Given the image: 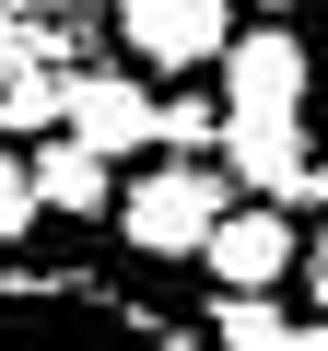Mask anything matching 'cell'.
<instances>
[{"mask_svg":"<svg viewBox=\"0 0 328 351\" xmlns=\"http://www.w3.org/2000/svg\"><path fill=\"white\" fill-rule=\"evenodd\" d=\"M223 176L246 199H305V176H316V141H305V117H223Z\"/></svg>","mask_w":328,"mask_h":351,"instance_id":"8992f818","label":"cell"},{"mask_svg":"<svg viewBox=\"0 0 328 351\" xmlns=\"http://www.w3.org/2000/svg\"><path fill=\"white\" fill-rule=\"evenodd\" d=\"M24 71H47V59H36V36H24L12 12H0V82H24Z\"/></svg>","mask_w":328,"mask_h":351,"instance_id":"4fadbf2b","label":"cell"},{"mask_svg":"<svg viewBox=\"0 0 328 351\" xmlns=\"http://www.w3.org/2000/svg\"><path fill=\"white\" fill-rule=\"evenodd\" d=\"M258 12H293V0H258Z\"/></svg>","mask_w":328,"mask_h":351,"instance_id":"ac0fdd59","label":"cell"},{"mask_svg":"<svg viewBox=\"0 0 328 351\" xmlns=\"http://www.w3.org/2000/svg\"><path fill=\"white\" fill-rule=\"evenodd\" d=\"M293 328L305 316H281L270 293H223L211 304V351H293Z\"/></svg>","mask_w":328,"mask_h":351,"instance_id":"9c48e42d","label":"cell"},{"mask_svg":"<svg viewBox=\"0 0 328 351\" xmlns=\"http://www.w3.org/2000/svg\"><path fill=\"white\" fill-rule=\"evenodd\" d=\"M223 117H305V94H316V59H305V36L293 24H246V36H223Z\"/></svg>","mask_w":328,"mask_h":351,"instance_id":"3957f363","label":"cell"},{"mask_svg":"<svg viewBox=\"0 0 328 351\" xmlns=\"http://www.w3.org/2000/svg\"><path fill=\"white\" fill-rule=\"evenodd\" d=\"M71 117V71H24V82H0V129L12 141H47Z\"/></svg>","mask_w":328,"mask_h":351,"instance_id":"30bf717a","label":"cell"},{"mask_svg":"<svg viewBox=\"0 0 328 351\" xmlns=\"http://www.w3.org/2000/svg\"><path fill=\"white\" fill-rule=\"evenodd\" d=\"M0 351H211L94 269H0Z\"/></svg>","mask_w":328,"mask_h":351,"instance_id":"6da1fadb","label":"cell"},{"mask_svg":"<svg viewBox=\"0 0 328 351\" xmlns=\"http://www.w3.org/2000/svg\"><path fill=\"white\" fill-rule=\"evenodd\" d=\"M47 12H82V0H47Z\"/></svg>","mask_w":328,"mask_h":351,"instance_id":"e0dca14e","label":"cell"},{"mask_svg":"<svg viewBox=\"0 0 328 351\" xmlns=\"http://www.w3.org/2000/svg\"><path fill=\"white\" fill-rule=\"evenodd\" d=\"M305 293H316V316H328V234L305 246Z\"/></svg>","mask_w":328,"mask_h":351,"instance_id":"5bb4252c","label":"cell"},{"mask_svg":"<svg viewBox=\"0 0 328 351\" xmlns=\"http://www.w3.org/2000/svg\"><path fill=\"white\" fill-rule=\"evenodd\" d=\"M200 258H211V281H223V293H270L281 269H305V234H293V211H281V199H235V211L211 223V246H200Z\"/></svg>","mask_w":328,"mask_h":351,"instance_id":"5b68a950","label":"cell"},{"mask_svg":"<svg viewBox=\"0 0 328 351\" xmlns=\"http://www.w3.org/2000/svg\"><path fill=\"white\" fill-rule=\"evenodd\" d=\"M152 152H223V106H200V94H164V129H152Z\"/></svg>","mask_w":328,"mask_h":351,"instance_id":"8fae6325","label":"cell"},{"mask_svg":"<svg viewBox=\"0 0 328 351\" xmlns=\"http://www.w3.org/2000/svg\"><path fill=\"white\" fill-rule=\"evenodd\" d=\"M305 211H328V152H316V176H305Z\"/></svg>","mask_w":328,"mask_h":351,"instance_id":"9a60e30c","label":"cell"},{"mask_svg":"<svg viewBox=\"0 0 328 351\" xmlns=\"http://www.w3.org/2000/svg\"><path fill=\"white\" fill-rule=\"evenodd\" d=\"M223 211H235V176H223V164H188V152H164L152 176L117 188V234H129L141 258H200Z\"/></svg>","mask_w":328,"mask_h":351,"instance_id":"7a4b0ae2","label":"cell"},{"mask_svg":"<svg viewBox=\"0 0 328 351\" xmlns=\"http://www.w3.org/2000/svg\"><path fill=\"white\" fill-rule=\"evenodd\" d=\"M71 141H94L106 164L117 152H152V129H164V94L152 82H129V71H71V117H59Z\"/></svg>","mask_w":328,"mask_h":351,"instance_id":"52a82bcc","label":"cell"},{"mask_svg":"<svg viewBox=\"0 0 328 351\" xmlns=\"http://www.w3.org/2000/svg\"><path fill=\"white\" fill-rule=\"evenodd\" d=\"M106 12H117V47L141 71H211L235 36V0H106Z\"/></svg>","mask_w":328,"mask_h":351,"instance_id":"277c9868","label":"cell"},{"mask_svg":"<svg viewBox=\"0 0 328 351\" xmlns=\"http://www.w3.org/2000/svg\"><path fill=\"white\" fill-rule=\"evenodd\" d=\"M24 176H36V211H71V223L117 211V164H106L94 141H71V129H47V141L24 152Z\"/></svg>","mask_w":328,"mask_h":351,"instance_id":"ba28073f","label":"cell"},{"mask_svg":"<svg viewBox=\"0 0 328 351\" xmlns=\"http://www.w3.org/2000/svg\"><path fill=\"white\" fill-rule=\"evenodd\" d=\"M293 351H328V316H305V328H293Z\"/></svg>","mask_w":328,"mask_h":351,"instance_id":"2e32d148","label":"cell"},{"mask_svg":"<svg viewBox=\"0 0 328 351\" xmlns=\"http://www.w3.org/2000/svg\"><path fill=\"white\" fill-rule=\"evenodd\" d=\"M24 234H36V176H24V152H12V141H0V258H12Z\"/></svg>","mask_w":328,"mask_h":351,"instance_id":"7c38bea8","label":"cell"}]
</instances>
